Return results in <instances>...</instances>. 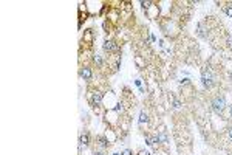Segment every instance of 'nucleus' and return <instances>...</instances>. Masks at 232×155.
<instances>
[{
  "label": "nucleus",
  "instance_id": "8",
  "mask_svg": "<svg viewBox=\"0 0 232 155\" xmlns=\"http://www.w3.org/2000/svg\"><path fill=\"white\" fill-rule=\"evenodd\" d=\"M149 121V118H147V115H145L144 112L141 113V118H139V123H147Z\"/></svg>",
  "mask_w": 232,
  "mask_h": 155
},
{
  "label": "nucleus",
  "instance_id": "6",
  "mask_svg": "<svg viewBox=\"0 0 232 155\" xmlns=\"http://www.w3.org/2000/svg\"><path fill=\"white\" fill-rule=\"evenodd\" d=\"M88 141H90V138H88V135H87V134L80 137V144H88Z\"/></svg>",
  "mask_w": 232,
  "mask_h": 155
},
{
  "label": "nucleus",
  "instance_id": "15",
  "mask_svg": "<svg viewBox=\"0 0 232 155\" xmlns=\"http://www.w3.org/2000/svg\"><path fill=\"white\" fill-rule=\"evenodd\" d=\"M229 113H231V116H232V106H229Z\"/></svg>",
  "mask_w": 232,
  "mask_h": 155
},
{
  "label": "nucleus",
  "instance_id": "9",
  "mask_svg": "<svg viewBox=\"0 0 232 155\" xmlns=\"http://www.w3.org/2000/svg\"><path fill=\"white\" fill-rule=\"evenodd\" d=\"M99 144H101L102 147H109V143H107L104 138H99Z\"/></svg>",
  "mask_w": 232,
  "mask_h": 155
},
{
  "label": "nucleus",
  "instance_id": "16",
  "mask_svg": "<svg viewBox=\"0 0 232 155\" xmlns=\"http://www.w3.org/2000/svg\"><path fill=\"white\" fill-rule=\"evenodd\" d=\"M94 155H104V154L102 152H94Z\"/></svg>",
  "mask_w": 232,
  "mask_h": 155
},
{
  "label": "nucleus",
  "instance_id": "7",
  "mask_svg": "<svg viewBox=\"0 0 232 155\" xmlns=\"http://www.w3.org/2000/svg\"><path fill=\"white\" fill-rule=\"evenodd\" d=\"M158 141H163V143H167V141H169V138H167V137H166L164 134H159V135H158Z\"/></svg>",
  "mask_w": 232,
  "mask_h": 155
},
{
  "label": "nucleus",
  "instance_id": "14",
  "mask_svg": "<svg viewBox=\"0 0 232 155\" xmlns=\"http://www.w3.org/2000/svg\"><path fill=\"white\" fill-rule=\"evenodd\" d=\"M228 43H229V47H232V37L228 39Z\"/></svg>",
  "mask_w": 232,
  "mask_h": 155
},
{
  "label": "nucleus",
  "instance_id": "10",
  "mask_svg": "<svg viewBox=\"0 0 232 155\" xmlns=\"http://www.w3.org/2000/svg\"><path fill=\"white\" fill-rule=\"evenodd\" d=\"M224 11H226V14H228L229 17H232V8H231V6H228V8H224Z\"/></svg>",
  "mask_w": 232,
  "mask_h": 155
},
{
  "label": "nucleus",
  "instance_id": "12",
  "mask_svg": "<svg viewBox=\"0 0 232 155\" xmlns=\"http://www.w3.org/2000/svg\"><path fill=\"white\" fill-rule=\"evenodd\" d=\"M173 106H175V107H180V106H181V102H180V101H178V99H176V101L173 102Z\"/></svg>",
  "mask_w": 232,
  "mask_h": 155
},
{
  "label": "nucleus",
  "instance_id": "5",
  "mask_svg": "<svg viewBox=\"0 0 232 155\" xmlns=\"http://www.w3.org/2000/svg\"><path fill=\"white\" fill-rule=\"evenodd\" d=\"M102 96H104V95H102L101 92H96V93H93V98H91V101H93L94 104H99V102L102 101Z\"/></svg>",
  "mask_w": 232,
  "mask_h": 155
},
{
  "label": "nucleus",
  "instance_id": "1",
  "mask_svg": "<svg viewBox=\"0 0 232 155\" xmlns=\"http://www.w3.org/2000/svg\"><path fill=\"white\" fill-rule=\"evenodd\" d=\"M212 107H214V110L217 113H223V110H224V107H226V101H224V98H215L214 101H212Z\"/></svg>",
  "mask_w": 232,
  "mask_h": 155
},
{
  "label": "nucleus",
  "instance_id": "3",
  "mask_svg": "<svg viewBox=\"0 0 232 155\" xmlns=\"http://www.w3.org/2000/svg\"><path fill=\"white\" fill-rule=\"evenodd\" d=\"M104 50H105V51H118L119 48H118L111 41H105V43H104Z\"/></svg>",
  "mask_w": 232,
  "mask_h": 155
},
{
  "label": "nucleus",
  "instance_id": "2",
  "mask_svg": "<svg viewBox=\"0 0 232 155\" xmlns=\"http://www.w3.org/2000/svg\"><path fill=\"white\" fill-rule=\"evenodd\" d=\"M201 82H203V85H204V87L210 88V87L214 85V79H212V75H210L209 71H207V73H206V71H204V73H203V76H201Z\"/></svg>",
  "mask_w": 232,
  "mask_h": 155
},
{
  "label": "nucleus",
  "instance_id": "4",
  "mask_svg": "<svg viewBox=\"0 0 232 155\" xmlns=\"http://www.w3.org/2000/svg\"><path fill=\"white\" fill-rule=\"evenodd\" d=\"M80 76H82L84 79H91V70L88 67H84L82 71H80Z\"/></svg>",
  "mask_w": 232,
  "mask_h": 155
},
{
  "label": "nucleus",
  "instance_id": "11",
  "mask_svg": "<svg viewBox=\"0 0 232 155\" xmlns=\"http://www.w3.org/2000/svg\"><path fill=\"white\" fill-rule=\"evenodd\" d=\"M94 62L98 64V65H101V64H102V59H101V58L98 56V54H96V56H94Z\"/></svg>",
  "mask_w": 232,
  "mask_h": 155
},
{
  "label": "nucleus",
  "instance_id": "13",
  "mask_svg": "<svg viewBox=\"0 0 232 155\" xmlns=\"http://www.w3.org/2000/svg\"><path fill=\"white\" fill-rule=\"evenodd\" d=\"M228 135H229V138H231V140H232V127H231V129L228 130Z\"/></svg>",
  "mask_w": 232,
  "mask_h": 155
}]
</instances>
